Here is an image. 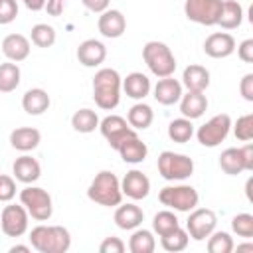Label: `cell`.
<instances>
[{"instance_id": "obj_1", "label": "cell", "mask_w": 253, "mask_h": 253, "mask_svg": "<svg viewBox=\"0 0 253 253\" xmlns=\"http://www.w3.org/2000/svg\"><path fill=\"white\" fill-rule=\"evenodd\" d=\"M121 75L117 69L103 67L93 77V101L103 111H113L121 101Z\"/></svg>"}, {"instance_id": "obj_2", "label": "cell", "mask_w": 253, "mask_h": 253, "mask_svg": "<svg viewBox=\"0 0 253 253\" xmlns=\"http://www.w3.org/2000/svg\"><path fill=\"white\" fill-rule=\"evenodd\" d=\"M30 243L38 253H65L71 247V235L63 225H36L30 231Z\"/></svg>"}, {"instance_id": "obj_3", "label": "cell", "mask_w": 253, "mask_h": 253, "mask_svg": "<svg viewBox=\"0 0 253 253\" xmlns=\"http://www.w3.org/2000/svg\"><path fill=\"white\" fill-rule=\"evenodd\" d=\"M87 198L99 206L105 208H115L123 202V192H121V180L117 174L111 170H101L89 184L87 188Z\"/></svg>"}, {"instance_id": "obj_4", "label": "cell", "mask_w": 253, "mask_h": 253, "mask_svg": "<svg viewBox=\"0 0 253 253\" xmlns=\"http://www.w3.org/2000/svg\"><path fill=\"white\" fill-rule=\"evenodd\" d=\"M142 59L150 69V73L156 75L158 79L170 77L176 71V57L164 42H158V40L146 42L142 47Z\"/></svg>"}, {"instance_id": "obj_5", "label": "cell", "mask_w": 253, "mask_h": 253, "mask_svg": "<svg viewBox=\"0 0 253 253\" xmlns=\"http://www.w3.org/2000/svg\"><path fill=\"white\" fill-rule=\"evenodd\" d=\"M156 166H158V174L168 182H176V180L182 182L194 174V160L186 154L172 150L160 152Z\"/></svg>"}, {"instance_id": "obj_6", "label": "cell", "mask_w": 253, "mask_h": 253, "mask_svg": "<svg viewBox=\"0 0 253 253\" xmlns=\"http://www.w3.org/2000/svg\"><path fill=\"white\" fill-rule=\"evenodd\" d=\"M20 204L26 208L30 217L36 221H47L53 213L51 196L40 186H26L20 192Z\"/></svg>"}, {"instance_id": "obj_7", "label": "cell", "mask_w": 253, "mask_h": 253, "mask_svg": "<svg viewBox=\"0 0 253 253\" xmlns=\"http://www.w3.org/2000/svg\"><path fill=\"white\" fill-rule=\"evenodd\" d=\"M158 200L162 206L176 210V211H192L198 202H200V194L194 186L188 184H178V186H166L160 190Z\"/></svg>"}, {"instance_id": "obj_8", "label": "cell", "mask_w": 253, "mask_h": 253, "mask_svg": "<svg viewBox=\"0 0 253 253\" xmlns=\"http://www.w3.org/2000/svg\"><path fill=\"white\" fill-rule=\"evenodd\" d=\"M229 130H231V117L227 113H219L196 130V138L202 146L215 148L217 144H221L227 138Z\"/></svg>"}, {"instance_id": "obj_9", "label": "cell", "mask_w": 253, "mask_h": 253, "mask_svg": "<svg viewBox=\"0 0 253 253\" xmlns=\"http://www.w3.org/2000/svg\"><path fill=\"white\" fill-rule=\"evenodd\" d=\"M223 0H186L184 14L190 22L200 26H217Z\"/></svg>"}, {"instance_id": "obj_10", "label": "cell", "mask_w": 253, "mask_h": 253, "mask_svg": "<svg viewBox=\"0 0 253 253\" xmlns=\"http://www.w3.org/2000/svg\"><path fill=\"white\" fill-rule=\"evenodd\" d=\"M219 168L229 176L251 172L253 170V144H245L241 148H225L219 156Z\"/></svg>"}, {"instance_id": "obj_11", "label": "cell", "mask_w": 253, "mask_h": 253, "mask_svg": "<svg viewBox=\"0 0 253 253\" xmlns=\"http://www.w3.org/2000/svg\"><path fill=\"white\" fill-rule=\"evenodd\" d=\"M0 227L8 237H22L30 227V213L22 204H8L0 213Z\"/></svg>"}, {"instance_id": "obj_12", "label": "cell", "mask_w": 253, "mask_h": 253, "mask_svg": "<svg viewBox=\"0 0 253 253\" xmlns=\"http://www.w3.org/2000/svg\"><path fill=\"white\" fill-rule=\"evenodd\" d=\"M217 225V217L211 210L208 208H194L188 215L186 221V231L194 241H204L208 239V235L215 229Z\"/></svg>"}, {"instance_id": "obj_13", "label": "cell", "mask_w": 253, "mask_h": 253, "mask_svg": "<svg viewBox=\"0 0 253 253\" xmlns=\"http://www.w3.org/2000/svg\"><path fill=\"white\" fill-rule=\"evenodd\" d=\"M99 130L105 136V140L109 142L111 148L117 150V146L130 134H134L136 130L126 123V119L119 117V115H109L103 121H99Z\"/></svg>"}, {"instance_id": "obj_14", "label": "cell", "mask_w": 253, "mask_h": 253, "mask_svg": "<svg viewBox=\"0 0 253 253\" xmlns=\"http://www.w3.org/2000/svg\"><path fill=\"white\" fill-rule=\"evenodd\" d=\"M121 192L130 200H144L150 194V180L140 170H128L121 180Z\"/></svg>"}, {"instance_id": "obj_15", "label": "cell", "mask_w": 253, "mask_h": 253, "mask_svg": "<svg viewBox=\"0 0 253 253\" xmlns=\"http://www.w3.org/2000/svg\"><path fill=\"white\" fill-rule=\"evenodd\" d=\"M97 28L101 32L103 38H109V40H115V38H121L126 30V18L123 16L121 10H113V8H107L105 12H101L99 20H97Z\"/></svg>"}, {"instance_id": "obj_16", "label": "cell", "mask_w": 253, "mask_h": 253, "mask_svg": "<svg viewBox=\"0 0 253 253\" xmlns=\"http://www.w3.org/2000/svg\"><path fill=\"white\" fill-rule=\"evenodd\" d=\"M204 51L206 55L213 57V59H223L229 57L235 51V38L227 32H215L210 34L204 42Z\"/></svg>"}, {"instance_id": "obj_17", "label": "cell", "mask_w": 253, "mask_h": 253, "mask_svg": "<svg viewBox=\"0 0 253 253\" xmlns=\"http://www.w3.org/2000/svg\"><path fill=\"white\" fill-rule=\"evenodd\" d=\"M75 55H77L81 65H85V67H99L107 59V47H105L103 42H99L95 38H89V40H85V42H81L77 45Z\"/></svg>"}, {"instance_id": "obj_18", "label": "cell", "mask_w": 253, "mask_h": 253, "mask_svg": "<svg viewBox=\"0 0 253 253\" xmlns=\"http://www.w3.org/2000/svg\"><path fill=\"white\" fill-rule=\"evenodd\" d=\"M30 40L22 34H8L4 40H2V53L6 55L8 61H14V63H20L24 59H28L30 55Z\"/></svg>"}, {"instance_id": "obj_19", "label": "cell", "mask_w": 253, "mask_h": 253, "mask_svg": "<svg viewBox=\"0 0 253 253\" xmlns=\"http://www.w3.org/2000/svg\"><path fill=\"white\" fill-rule=\"evenodd\" d=\"M117 152L121 154V158H123L125 162H128V164H140V162H144L146 156H148V146H146V142H142V140L138 138V134L134 132V134L126 136V138L117 146Z\"/></svg>"}, {"instance_id": "obj_20", "label": "cell", "mask_w": 253, "mask_h": 253, "mask_svg": "<svg viewBox=\"0 0 253 253\" xmlns=\"http://www.w3.org/2000/svg\"><path fill=\"white\" fill-rule=\"evenodd\" d=\"M12 174L18 182L22 184H34L36 180H40L42 176V166L36 158L28 156V154H22L20 158L14 160L12 164Z\"/></svg>"}, {"instance_id": "obj_21", "label": "cell", "mask_w": 253, "mask_h": 253, "mask_svg": "<svg viewBox=\"0 0 253 253\" xmlns=\"http://www.w3.org/2000/svg\"><path fill=\"white\" fill-rule=\"evenodd\" d=\"M180 97H182V83L178 79H174L172 75L158 79V83L154 85V99L164 107L176 105L180 101Z\"/></svg>"}, {"instance_id": "obj_22", "label": "cell", "mask_w": 253, "mask_h": 253, "mask_svg": "<svg viewBox=\"0 0 253 253\" xmlns=\"http://www.w3.org/2000/svg\"><path fill=\"white\" fill-rule=\"evenodd\" d=\"M178 103H180L182 117H186L190 121L200 119L208 111V97L202 91H188L186 95L182 93V97H180Z\"/></svg>"}, {"instance_id": "obj_23", "label": "cell", "mask_w": 253, "mask_h": 253, "mask_svg": "<svg viewBox=\"0 0 253 253\" xmlns=\"http://www.w3.org/2000/svg\"><path fill=\"white\" fill-rule=\"evenodd\" d=\"M49 105H51V99H49L47 91L42 89V87L28 89V91L24 93V97H22V109H24L28 115H34V117L43 115V113L49 109Z\"/></svg>"}, {"instance_id": "obj_24", "label": "cell", "mask_w": 253, "mask_h": 253, "mask_svg": "<svg viewBox=\"0 0 253 253\" xmlns=\"http://www.w3.org/2000/svg\"><path fill=\"white\" fill-rule=\"evenodd\" d=\"M40 142H42V134L34 126H18L10 132V144L20 152H30L38 148Z\"/></svg>"}, {"instance_id": "obj_25", "label": "cell", "mask_w": 253, "mask_h": 253, "mask_svg": "<svg viewBox=\"0 0 253 253\" xmlns=\"http://www.w3.org/2000/svg\"><path fill=\"white\" fill-rule=\"evenodd\" d=\"M121 89L126 93V97L136 99V101H142V99L150 93L152 85H150V79H148L144 73H140V71H132V73H128V75L123 79Z\"/></svg>"}, {"instance_id": "obj_26", "label": "cell", "mask_w": 253, "mask_h": 253, "mask_svg": "<svg viewBox=\"0 0 253 253\" xmlns=\"http://www.w3.org/2000/svg\"><path fill=\"white\" fill-rule=\"evenodd\" d=\"M144 221V211L136 206V204H125L115 210V223L119 229H125V231H130V229H136L140 223Z\"/></svg>"}, {"instance_id": "obj_27", "label": "cell", "mask_w": 253, "mask_h": 253, "mask_svg": "<svg viewBox=\"0 0 253 253\" xmlns=\"http://www.w3.org/2000/svg\"><path fill=\"white\" fill-rule=\"evenodd\" d=\"M182 87H186L188 91H206L210 87V71L204 65L192 63L184 69L182 73Z\"/></svg>"}, {"instance_id": "obj_28", "label": "cell", "mask_w": 253, "mask_h": 253, "mask_svg": "<svg viewBox=\"0 0 253 253\" xmlns=\"http://www.w3.org/2000/svg\"><path fill=\"white\" fill-rule=\"evenodd\" d=\"M241 22H243V8H241V4L235 2V0H223L217 26H221L223 30H235V28L241 26Z\"/></svg>"}, {"instance_id": "obj_29", "label": "cell", "mask_w": 253, "mask_h": 253, "mask_svg": "<svg viewBox=\"0 0 253 253\" xmlns=\"http://www.w3.org/2000/svg\"><path fill=\"white\" fill-rule=\"evenodd\" d=\"M152 121H154V111H152V107L146 105V103H136V105H132V107L128 109V113H126V123H128L134 130H144V128H148V126L152 125Z\"/></svg>"}, {"instance_id": "obj_30", "label": "cell", "mask_w": 253, "mask_h": 253, "mask_svg": "<svg viewBox=\"0 0 253 253\" xmlns=\"http://www.w3.org/2000/svg\"><path fill=\"white\" fill-rule=\"evenodd\" d=\"M22 79V71L18 67V63L14 61H6L0 63V93H12L18 89Z\"/></svg>"}, {"instance_id": "obj_31", "label": "cell", "mask_w": 253, "mask_h": 253, "mask_svg": "<svg viewBox=\"0 0 253 253\" xmlns=\"http://www.w3.org/2000/svg\"><path fill=\"white\" fill-rule=\"evenodd\" d=\"M156 249V239L150 229H134L128 239L130 253H152Z\"/></svg>"}, {"instance_id": "obj_32", "label": "cell", "mask_w": 253, "mask_h": 253, "mask_svg": "<svg viewBox=\"0 0 253 253\" xmlns=\"http://www.w3.org/2000/svg\"><path fill=\"white\" fill-rule=\"evenodd\" d=\"M71 126L77 130V132H83V134H89L93 132L95 128H99V117L93 109H79L73 113L71 117Z\"/></svg>"}, {"instance_id": "obj_33", "label": "cell", "mask_w": 253, "mask_h": 253, "mask_svg": "<svg viewBox=\"0 0 253 253\" xmlns=\"http://www.w3.org/2000/svg\"><path fill=\"white\" fill-rule=\"evenodd\" d=\"M192 136H194V125H192L190 119L180 117V119L170 121V125H168V138L170 140H174L178 144H184Z\"/></svg>"}, {"instance_id": "obj_34", "label": "cell", "mask_w": 253, "mask_h": 253, "mask_svg": "<svg viewBox=\"0 0 253 253\" xmlns=\"http://www.w3.org/2000/svg\"><path fill=\"white\" fill-rule=\"evenodd\" d=\"M178 227H180V219H178L176 213L170 211V210L158 211V213L154 215V219H152V229H154V233H156L158 237H164V235L172 233V231L178 229Z\"/></svg>"}, {"instance_id": "obj_35", "label": "cell", "mask_w": 253, "mask_h": 253, "mask_svg": "<svg viewBox=\"0 0 253 253\" xmlns=\"http://www.w3.org/2000/svg\"><path fill=\"white\" fill-rule=\"evenodd\" d=\"M30 40L38 47H51L57 40V34H55V28L49 24H36L30 32Z\"/></svg>"}, {"instance_id": "obj_36", "label": "cell", "mask_w": 253, "mask_h": 253, "mask_svg": "<svg viewBox=\"0 0 253 253\" xmlns=\"http://www.w3.org/2000/svg\"><path fill=\"white\" fill-rule=\"evenodd\" d=\"M188 241H190V235H188V231L182 229V227H178V229H174L172 233L160 237V245H162V249L168 251V253L184 251V249L188 247Z\"/></svg>"}, {"instance_id": "obj_37", "label": "cell", "mask_w": 253, "mask_h": 253, "mask_svg": "<svg viewBox=\"0 0 253 253\" xmlns=\"http://www.w3.org/2000/svg\"><path fill=\"white\" fill-rule=\"evenodd\" d=\"M233 239L227 231H211L208 235V251L210 253H231L233 251Z\"/></svg>"}, {"instance_id": "obj_38", "label": "cell", "mask_w": 253, "mask_h": 253, "mask_svg": "<svg viewBox=\"0 0 253 253\" xmlns=\"http://www.w3.org/2000/svg\"><path fill=\"white\" fill-rule=\"evenodd\" d=\"M231 128H233V134L237 140L249 142L253 138V115L251 113L241 115L235 123H231Z\"/></svg>"}, {"instance_id": "obj_39", "label": "cell", "mask_w": 253, "mask_h": 253, "mask_svg": "<svg viewBox=\"0 0 253 253\" xmlns=\"http://www.w3.org/2000/svg\"><path fill=\"white\" fill-rule=\"evenodd\" d=\"M231 229L239 237H245V239L253 237V215L251 213H237V215H233Z\"/></svg>"}, {"instance_id": "obj_40", "label": "cell", "mask_w": 253, "mask_h": 253, "mask_svg": "<svg viewBox=\"0 0 253 253\" xmlns=\"http://www.w3.org/2000/svg\"><path fill=\"white\" fill-rule=\"evenodd\" d=\"M16 196V182L12 176L0 174V202H12Z\"/></svg>"}, {"instance_id": "obj_41", "label": "cell", "mask_w": 253, "mask_h": 253, "mask_svg": "<svg viewBox=\"0 0 253 253\" xmlns=\"http://www.w3.org/2000/svg\"><path fill=\"white\" fill-rule=\"evenodd\" d=\"M18 16V4L16 0H0V24H10Z\"/></svg>"}, {"instance_id": "obj_42", "label": "cell", "mask_w": 253, "mask_h": 253, "mask_svg": "<svg viewBox=\"0 0 253 253\" xmlns=\"http://www.w3.org/2000/svg\"><path fill=\"white\" fill-rule=\"evenodd\" d=\"M126 249V245H125V241L121 239V237H105L103 241H101V245H99V251L101 253H123Z\"/></svg>"}, {"instance_id": "obj_43", "label": "cell", "mask_w": 253, "mask_h": 253, "mask_svg": "<svg viewBox=\"0 0 253 253\" xmlns=\"http://www.w3.org/2000/svg\"><path fill=\"white\" fill-rule=\"evenodd\" d=\"M239 93L245 101H253V73H245L239 81Z\"/></svg>"}, {"instance_id": "obj_44", "label": "cell", "mask_w": 253, "mask_h": 253, "mask_svg": "<svg viewBox=\"0 0 253 253\" xmlns=\"http://www.w3.org/2000/svg\"><path fill=\"white\" fill-rule=\"evenodd\" d=\"M237 57L245 63H253V40H243L239 45H237Z\"/></svg>"}, {"instance_id": "obj_45", "label": "cell", "mask_w": 253, "mask_h": 253, "mask_svg": "<svg viewBox=\"0 0 253 253\" xmlns=\"http://www.w3.org/2000/svg\"><path fill=\"white\" fill-rule=\"evenodd\" d=\"M65 6H67V0H45L43 10H45L49 16H55V18H57V16L63 14Z\"/></svg>"}, {"instance_id": "obj_46", "label": "cell", "mask_w": 253, "mask_h": 253, "mask_svg": "<svg viewBox=\"0 0 253 253\" xmlns=\"http://www.w3.org/2000/svg\"><path fill=\"white\" fill-rule=\"evenodd\" d=\"M81 2L89 12H95V14L105 12L109 8V4H111V0H81Z\"/></svg>"}, {"instance_id": "obj_47", "label": "cell", "mask_w": 253, "mask_h": 253, "mask_svg": "<svg viewBox=\"0 0 253 253\" xmlns=\"http://www.w3.org/2000/svg\"><path fill=\"white\" fill-rule=\"evenodd\" d=\"M24 2V6L28 8V10H32V12H40V10H43V6H45V0H22Z\"/></svg>"}, {"instance_id": "obj_48", "label": "cell", "mask_w": 253, "mask_h": 253, "mask_svg": "<svg viewBox=\"0 0 253 253\" xmlns=\"http://www.w3.org/2000/svg\"><path fill=\"white\" fill-rule=\"evenodd\" d=\"M32 249L28 245H12L10 247V253H30Z\"/></svg>"}, {"instance_id": "obj_49", "label": "cell", "mask_w": 253, "mask_h": 253, "mask_svg": "<svg viewBox=\"0 0 253 253\" xmlns=\"http://www.w3.org/2000/svg\"><path fill=\"white\" fill-rule=\"evenodd\" d=\"M237 251H253V243H245V245H237Z\"/></svg>"}, {"instance_id": "obj_50", "label": "cell", "mask_w": 253, "mask_h": 253, "mask_svg": "<svg viewBox=\"0 0 253 253\" xmlns=\"http://www.w3.org/2000/svg\"><path fill=\"white\" fill-rule=\"evenodd\" d=\"M251 184H253V180L249 178L247 184H245V192H247V198H249V200H251Z\"/></svg>"}]
</instances>
